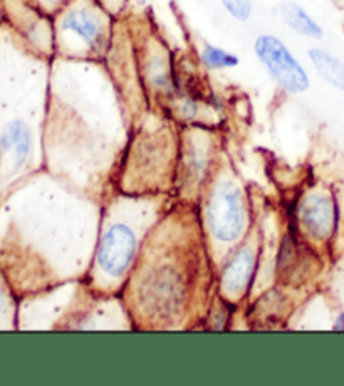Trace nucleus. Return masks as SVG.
<instances>
[{"mask_svg": "<svg viewBox=\"0 0 344 386\" xmlns=\"http://www.w3.org/2000/svg\"><path fill=\"white\" fill-rule=\"evenodd\" d=\"M138 239L125 224H115L103 235L98 249V266L110 277H121L133 262Z\"/></svg>", "mask_w": 344, "mask_h": 386, "instance_id": "7ed1b4c3", "label": "nucleus"}, {"mask_svg": "<svg viewBox=\"0 0 344 386\" xmlns=\"http://www.w3.org/2000/svg\"><path fill=\"white\" fill-rule=\"evenodd\" d=\"M256 54L271 76L291 93H303L309 88V78L289 49L272 36H261L256 41Z\"/></svg>", "mask_w": 344, "mask_h": 386, "instance_id": "f03ea898", "label": "nucleus"}, {"mask_svg": "<svg viewBox=\"0 0 344 386\" xmlns=\"http://www.w3.org/2000/svg\"><path fill=\"white\" fill-rule=\"evenodd\" d=\"M309 58L324 81L344 91V63L324 49H311Z\"/></svg>", "mask_w": 344, "mask_h": 386, "instance_id": "6e6552de", "label": "nucleus"}, {"mask_svg": "<svg viewBox=\"0 0 344 386\" xmlns=\"http://www.w3.org/2000/svg\"><path fill=\"white\" fill-rule=\"evenodd\" d=\"M301 220L314 239L326 240L333 235L338 222L336 204L326 195L316 193L304 199L301 205Z\"/></svg>", "mask_w": 344, "mask_h": 386, "instance_id": "39448f33", "label": "nucleus"}, {"mask_svg": "<svg viewBox=\"0 0 344 386\" xmlns=\"http://www.w3.org/2000/svg\"><path fill=\"white\" fill-rule=\"evenodd\" d=\"M207 224L220 242H234L245 225V207L240 190L232 183H219L207 205Z\"/></svg>", "mask_w": 344, "mask_h": 386, "instance_id": "f257e3e1", "label": "nucleus"}, {"mask_svg": "<svg viewBox=\"0 0 344 386\" xmlns=\"http://www.w3.org/2000/svg\"><path fill=\"white\" fill-rule=\"evenodd\" d=\"M256 256L252 249H242L235 254L222 276V289L230 298H240L252 281Z\"/></svg>", "mask_w": 344, "mask_h": 386, "instance_id": "423d86ee", "label": "nucleus"}, {"mask_svg": "<svg viewBox=\"0 0 344 386\" xmlns=\"http://www.w3.org/2000/svg\"><path fill=\"white\" fill-rule=\"evenodd\" d=\"M47 2H51V4H54V2H59V0H47Z\"/></svg>", "mask_w": 344, "mask_h": 386, "instance_id": "ddd939ff", "label": "nucleus"}, {"mask_svg": "<svg viewBox=\"0 0 344 386\" xmlns=\"http://www.w3.org/2000/svg\"><path fill=\"white\" fill-rule=\"evenodd\" d=\"M202 61H204V63L212 69L234 68V66L239 64L237 56L225 53V51L214 46H205L204 53H202Z\"/></svg>", "mask_w": 344, "mask_h": 386, "instance_id": "9d476101", "label": "nucleus"}, {"mask_svg": "<svg viewBox=\"0 0 344 386\" xmlns=\"http://www.w3.org/2000/svg\"><path fill=\"white\" fill-rule=\"evenodd\" d=\"M282 19H284L287 26L296 32H299L301 36L313 37V39H321L323 37V29L316 24L308 12L304 11L303 7L298 6V4H282L281 7Z\"/></svg>", "mask_w": 344, "mask_h": 386, "instance_id": "1a4fd4ad", "label": "nucleus"}, {"mask_svg": "<svg viewBox=\"0 0 344 386\" xmlns=\"http://www.w3.org/2000/svg\"><path fill=\"white\" fill-rule=\"evenodd\" d=\"M225 9L237 19V21H247L252 14L251 0H222Z\"/></svg>", "mask_w": 344, "mask_h": 386, "instance_id": "9b49d317", "label": "nucleus"}, {"mask_svg": "<svg viewBox=\"0 0 344 386\" xmlns=\"http://www.w3.org/2000/svg\"><path fill=\"white\" fill-rule=\"evenodd\" d=\"M333 329H334V331H344V313L338 318V321L333 326Z\"/></svg>", "mask_w": 344, "mask_h": 386, "instance_id": "f8f14e48", "label": "nucleus"}, {"mask_svg": "<svg viewBox=\"0 0 344 386\" xmlns=\"http://www.w3.org/2000/svg\"><path fill=\"white\" fill-rule=\"evenodd\" d=\"M32 152V133L24 121L14 120L0 131V160L9 173L22 170Z\"/></svg>", "mask_w": 344, "mask_h": 386, "instance_id": "20e7f679", "label": "nucleus"}, {"mask_svg": "<svg viewBox=\"0 0 344 386\" xmlns=\"http://www.w3.org/2000/svg\"><path fill=\"white\" fill-rule=\"evenodd\" d=\"M63 29L74 32L78 37L86 42L88 46H96L101 37V24L96 16L86 9H74L69 14H66L63 21Z\"/></svg>", "mask_w": 344, "mask_h": 386, "instance_id": "0eeeda50", "label": "nucleus"}]
</instances>
